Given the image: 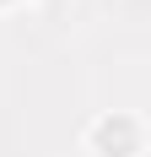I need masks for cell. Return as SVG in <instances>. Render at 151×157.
<instances>
[{
  "label": "cell",
  "mask_w": 151,
  "mask_h": 157,
  "mask_svg": "<svg viewBox=\"0 0 151 157\" xmlns=\"http://www.w3.org/2000/svg\"><path fill=\"white\" fill-rule=\"evenodd\" d=\"M92 152L97 157H135L140 152V125L130 114H103L92 125Z\"/></svg>",
  "instance_id": "obj_1"
}]
</instances>
